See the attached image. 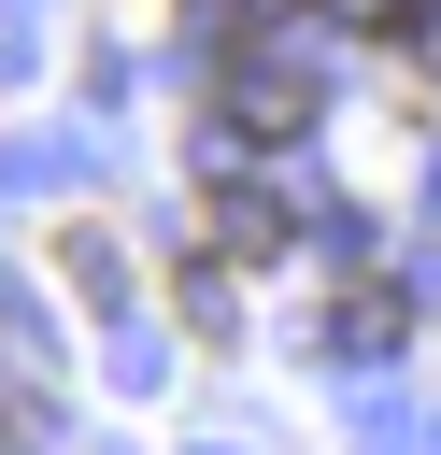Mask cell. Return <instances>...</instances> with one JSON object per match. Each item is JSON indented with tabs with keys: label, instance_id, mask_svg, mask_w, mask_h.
I'll return each mask as SVG.
<instances>
[{
	"label": "cell",
	"instance_id": "cell-1",
	"mask_svg": "<svg viewBox=\"0 0 441 455\" xmlns=\"http://www.w3.org/2000/svg\"><path fill=\"white\" fill-rule=\"evenodd\" d=\"M213 228H228V256H270V242H285V213H270L256 185H228V213H213Z\"/></svg>",
	"mask_w": 441,
	"mask_h": 455
}]
</instances>
